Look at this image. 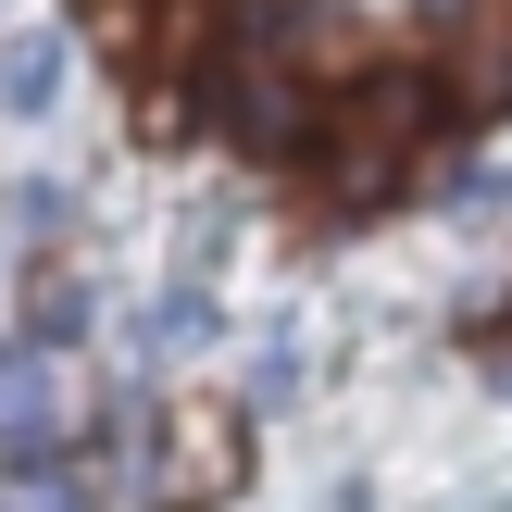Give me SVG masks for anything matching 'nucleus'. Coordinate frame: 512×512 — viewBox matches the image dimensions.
Wrapping results in <instances>:
<instances>
[{
    "mask_svg": "<svg viewBox=\"0 0 512 512\" xmlns=\"http://www.w3.org/2000/svg\"><path fill=\"white\" fill-rule=\"evenodd\" d=\"M338 113L363 125V138L413 150V163H425V150L450 138V125H463V113H450V75H438V63H388V50H375V63H363V75L338 88Z\"/></svg>",
    "mask_w": 512,
    "mask_h": 512,
    "instance_id": "obj_1",
    "label": "nucleus"
},
{
    "mask_svg": "<svg viewBox=\"0 0 512 512\" xmlns=\"http://www.w3.org/2000/svg\"><path fill=\"white\" fill-rule=\"evenodd\" d=\"M225 488H238V413H225V400H188V413H175V463H163V512L225 500Z\"/></svg>",
    "mask_w": 512,
    "mask_h": 512,
    "instance_id": "obj_4",
    "label": "nucleus"
},
{
    "mask_svg": "<svg viewBox=\"0 0 512 512\" xmlns=\"http://www.w3.org/2000/svg\"><path fill=\"white\" fill-rule=\"evenodd\" d=\"M300 175H313V200H325V213H375V200H400L413 150L363 138V125H350L338 100H325V125H313V150H300Z\"/></svg>",
    "mask_w": 512,
    "mask_h": 512,
    "instance_id": "obj_2",
    "label": "nucleus"
},
{
    "mask_svg": "<svg viewBox=\"0 0 512 512\" xmlns=\"http://www.w3.org/2000/svg\"><path fill=\"white\" fill-rule=\"evenodd\" d=\"M275 50H288V63L338 100L350 75L375 63V13H363V0H275Z\"/></svg>",
    "mask_w": 512,
    "mask_h": 512,
    "instance_id": "obj_3",
    "label": "nucleus"
},
{
    "mask_svg": "<svg viewBox=\"0 0 512 512\" xmlns=\"http://www.w3.org/2000/svg\"><path fill=\"white\" fill-rule=\"evenodd\" d=\"M288 388H300V350H288V338H275V350H263V363H250V400H288Z\"/></svg>",
    "mask_w": 512,
    "mask_h": 512,
    "instance_id": "obj_8",
    "label": "nucleus"
},
{
    "mask_svg": "<svg viewBox=\"0 0 512 512\" xmlns=\"http://www.w3.org/2000/svg\"><path fill=\"white\" fill-rule=\"evenodd\" d=\"M63 75H75L63 25H0V113H13V125H38L50 100H63Z\"/></svg>",
    "mask_w": 512,
    "mask_h": 512,
    "instance_id": "obj_5",
    "label": "nucleus"
},
{
    "mask_svg": "<svg viewBox=\"0 0 512 512\" xmlns=\"http://www.w3.org/2000/svg\"><path fill=\"white\" fill-rule=\"evenodd\" d=\"M63 213H75V200L50 188V175H25V188H13V225H25V238H50V225H63Z\"/></svg>",
    "mask_w": 512,
    "mask_h": 512,
    "instance_id": "obj_7",
    "label": "nucleus"
},
{
    "mask_svg": "<svg viewBox=\"0 0 512 512\" xmlns=\"http://www.w3.org/2000/svg\"><path fill=\"white\" fill-rule=\"evenodd\" d=\"M200 338H213V288H200V275H175V288L138 313V350L163 363V350H200Z\"/></svg>",
    "mask_w": 512,
    "mask_h": 512,
    "instance_id": "obj_6",
    "label": "nucleus"
}]
</instances>
